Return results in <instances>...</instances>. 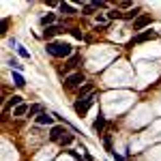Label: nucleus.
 I'll return each mask as SVG.
<instances>
[{
  "mask_svg": "<svg viewBox=\"0 0 161 161\" xmlns=\"http://www.w3.org/2000/svg\"><path fill=\"white\" fill-rule=\"evenodd\" d=\"M47 54H52L54 58H69L73 54V45L71 43H64V41H50L47 43Z\"/></svg>",
  "mask_w": 161,
  "mask_h": 161,
  "instance_id": "f257e3e1",
  "label": "nucleus"
},
{
  "mask_svg": "<svg viewBox=\"0 0 161 161\" xmlns=\"http://www.w3.org/2000/svg\"><path fill=\"white\" fill-rule=\"evenodd\" d=\"M95 99H97V90L92 92V95H88L86 99H80V101H75V105H73V110L77 116H84L92 105H95Z\"/></svg>",
  "mask_w": 161,
  "mask_h": 161,
  "instance_id": "f03ea898",
  "label": "nucleus"
},
{
  "mask_svg": "<svg viewBox=\"0 0 161 161\" xmlns=\"http://www.w3.org/2000/svg\"><path fill=\"white\" fill-rule=\"evenodd\" d=\"M84 82H86V77H84V73H82V71H75V73L67 75L62 84H64V88H67V90H73L75 86H82Z\"/></svg>",
  "mask_w": 161,
  "mask_h": 161,
  "instance_id": "7ed1b4c3",
  "label": "nucleus"
},
{
  "mask_svg": "<svg viewBox=\"0 0 161 161\" xmlns=\"http://www.w3.org/2000/svg\"><path fill=\"white\" fill-rule=\"evenodd\" d=\"M150 22H153V17H150L148 13H144V15H140L136 22H133V30H136L137 35H140V32H142L146 26H150Z\"/></svg>",
  "mask_w": 161,
  "mask_h": 161,
  "instance_id": "20e7f679",
  "label": "nucleus"
},
{
  "mask_svg": "<svg viewBox=\"0 0 161 161\" xmlns=\"http://www.w3.org/2000/svg\"><path fill=\"white\" fill-rule=\"evenodd\" d=\"M150 39H157V32H153V30H144V32H140V35L133 37L131 45H133V43H146V41H150Z\"/></svg>",
  "mask_w": 161,
  "mask_h": 161,
  "instance_id": "39448f33",
  "label": "nucleus"
},
{
  "mask_svg": "<svg viewBox=\"0 0 161 161\" xmlns=\"http://www.w3.org/2000/svg\"><path fill=\"white\" fill-rule=\"evenodd\" d=\"M64 136H67V129H64V127H52L50 140H54V142H60Z\"/></svg>",
  "mask_w": 161,
  "mask_h": 161,
  "instance_id": "423d86ee",
  "label": "nucleus"
},
{
  "mask_svg": "<svg viewBox=\"0 0 161 161\" xmlns=\"http://www.w3.org/2000/svg\"><path fill=\"white\" fill-rule=\"evenodd\" d=\"M22 101H24V99H22L19 95H13L11 99L4 103V112H7V110H11V108H19V105H22Z\"/></svg>",
  "mask_w": 161,
  "mask_h": 161,
  "instance_id": "0eeeda50",
  "label": "nucleus"
},
{
  "mask_svg": "<svg viewBox=\"0 0 161 161\" xmlns=\"http://www.w3.org/2000/svg\"><path fill=\"white\" fill-rule=\"evenodd\" d=\"M58 9H60L62 15H75V13H77V9H75L73 4H69V2H60Z\"/></svg>",
  "mask_w": 161,
  "mask_h": 161,
  "instance_id": "6e6552de",
  "label": "nucleus"
},
{
  "mask_svg": "<svg viewBox=\"0 0 161 161\" xmlns=\"http://www.w3.org/2000/svg\"><path fill=\"white\" fill-rule=\"evenodd\" d=\"M92 92H95L92 84H84V86L80 88V92H77V101H80V99H86L88 95H92Z\"/></svg>",
  "mask_w": 161,
  "mask_h": 161,
  "instance_id": "1a4fd4ad",
  "label": "nucleus"
},
{
  "mask_svg": "<svg viewBox=\"0 0 161 161\" xmlns=\"http://www.w3.org/2000/svg\"><path fill=\"white\" fill-rule=\"evenodd\" d=\"M62 30H64V28H62V26H50V28H45V30H43V37L45 39H52L54 37V35H58V32H62Z\"/></svg>",
  "mask_w": 161,
  "mask_h": 161,
  "instance_id": "9d476101",
  "label": "nucleus"
},
{
  "mask_svg": "<svg viewBox=\"0 0 161 161\" xmlns=\"http://www.w3.org/2000/svg\"><path fill=\"white\" fill-rule=\"evenodd\" d=\"M92 129H95V133H103V129H105V116H103V114L97 116V120H95V125H92Z\"/></svg>",
  "mask_w": 161,
  "mask_h": 161,
  "instance_id": "9b49d317",
  "label": "nucleus"
},
{
  "mask_svg": "<svg viewBox=\"0 0 161 161\" xmlns=\"http://www.w3.org/2000/svg\"><path fill=\"white\" fill-rule=\"evenodd\" d=\"M35 123H37V125H52V123H54V118H52L47 112H41L37 118H35Z\"/></svg>",
  "mask_w": 161,
  "mask_h": 161,
  "instance_id": "f8f14e48",
  "label": "nucleus"
},
{
  "mask_svg": "<svg viewBox=\"0 0 161 161\" xmlns=\"http://www.w3.org/2000/svg\"><path fill=\"white\" fill-rule=\"evenodd\" d=\"M140 13H142V11H140V7H136V9H129V11H125V13H123V17H125V19H133V22H136L137 17H140Z\"/></svg>",
  "mask_w": 161,
  "mask_h": 161,
  "instance_id": "ddd939ff",
  "label": "nucleus"
},
{
  "mask_svg": "<svg viewBox=\"0 0 161 161\" xmlns=\"http://www.w3.org/2000/svg\"><path fill=\"white\" fill-rule=\"evenodd\" d=\"M54 22H56V13H47V15H43V17H41V24L45 26V28L54 26Z\"/></svg>",
  "mask_w": 161,
  "mask_h": 161,
  "instance_id": "4468645a",
  "label": "nucleus"
},
{
  "mask_svg": "<svg viewBox=\"0 0 161 161\" xmlns=\"http://www.w3.org/2000/svg\"><path fill=\"white\" fill-rule=\"evenodd\" d=\"M28 110H30V108H28L26 103H22L19 108H15V110H13V116H28Z\"/></svg>",
  "mask_w": 161,
  "mask_h": 161,
  "instance_id": "2eb2a0df",
  "label": "nucleus"
},
{
  "mask_svg": "<svg viewBox=\"0 0 161 161\" xmlns=\"http://www.w3.org/2000/svg\"><path fill=\"white\" fill-rule=\"evenodd\" d=\"M13 84H15V86H24V84H26L24 75L19 73V71H13Z\"/></svg>",
  "mask_w": 161,
  "mask_h": 161,
  "instance_id": "dca6fc26",
  "label": "nucleus"
},
{
  "mask_svg": "<svg viewBox=\"0 0 161 161\" xmlns=\"http://www.w3.org/2000/svg\"><path fill=\"white\" fill-rule=\"evenodd\" d=\"M118 17H123V11H118V9H110L108 11V19H118Z\"/></svg>",
  "mask_w": 161,
  "mask_h": 161,
  "instance_id": "f3484780",
  "label": "nucleus"
},
{
  "mask_svg": "<svg viewBox=\"0 0 161 161\" xmlns=\"http://www.w3.org/2000/svg\"><path fill=\"white\" fill-rule=\"evenodd\" d=\"M41 112H43V108H41L39 103H35V105H30V110H28V116H35V114L39 116Z\"/></svg>",
  "mask_w": 161,
  "mask_h": 161,
  "instance_id": "a211bd4d",
  "label": "nucleus"
},
{
  "mask_svg": "<svg viewBox=\"0 0 161 161\" xmlns=\"http://www.w3.org/2000/svg\"><path fill=\"white\" fill-rule=\"evenodd\" d=\"M9 67H11V69H15V71H22V69H24V64H19V60H15V58H11V60H9Z\"/></svg>",
  "mask_w": 161,
  "mask_h": 161,
  "instance_id": "6ab92c4d",
  "label": "nucleus"
},
{
  "mask_svg": "<svg viewBox=\"0 0 161 161\" xmlns=\"http://www.w3.org/2000/svg\"><path fill=\"white\" fill-rule=\"evenodd\" d=\"M80 64V56H71V60L67 62V69H75Z\"/></svg>",
  "mask_w": 161,
  "mask_h": 161,
  "instance_id": "aec40b11",
  "label": "nucleus"
},
{
  "mask_svg": "<svg viewBox=\"0 0 161 161\" xmlns=\"http://www.w3.org/2000/svg\"><path fill=\"white\" fill-rule=\"evenodd\" d=\"M17 54H19V56H22V58H30V52L26 50L24 45H17Z\"/></svg>",
  "mask_w": 161,
  "mask_h": 161,
  "instance_id": "412c9836",
  "label": "nucleus"
},
{
  "mask_svg": "<svg viewBox=\"0 0 161 161\" xmlns=\"http://www.w3.org/2000/svg\"><path fill=\"white\" fill-rule=\"evenodd\" d=\"M60 144H62V146H69V144H73V136H71V133H67V136L60 140Z\"/></svg>",
  "mask_w": 161,
  "mask_h": 161,
  "instance_id": "4be33fe9",
  "label": "nucleus"
},
{
  "mask_svg": "<svg viewBox=\"0 0 161 161\" xmlns=\"http://www.w3.org/2000/svg\"><path fill=\"white\" fill-rule=\"evenodd\" d=\"M103 144H105V150H108V153H114V150H112V137H110V136H105Z\"/></svg>",
  "mask_w": 161,
  "mask_h": 161,
  "instance_id": "5701e85b",
  "label": "nucleus"
},
{
  "mask_svg": "<svg viewBox=\"0 0 161 161\" xmlns=\"http://www.w3.org/2000/svg\"><path fill=\"white\" fill-rule=\"evenodd\" d=\"M92 11H95V7H92V4H88V7H84V13H88V15H90Z\"/></svg>",
  "mask_w": 161,
  "mask_h": 161,
  "instance_id": "b1692460",
  "label": "nucleus"
},
{
  "mask_svg": "<svg viewBox=\"0 0 161 161\" xmlns=\"http://www.w3.org/2000/svg\"><path fill=\"white\" fill-rule=\"evenodd\" d=\"M97 22H99V24H105V22H108V17H103V15H97Z\"/></svg>",
  "mask_w": 161,
  "mask_h": 161,
  "instance_id": "393cba45",
  "label": "nucleus"
},
{
  "mask_svg": "<svg viewBox=\"0 0 161 161\" xmlns=\"http://www.w3.org/2000/svg\"><path fill=\"white\" fill-rule=\"evenodd\" d=\"M69 153H71V155H73L77 161H82V155H80V153H75V150H69Z\"/></svg>",
  "mask_w": 161,
  "mask_h": 161,
  "instance_id": "a878e982",
  "label": "nucleus"
},
{
  "mask_svg": "<svg viewBox=\"0 0 161 161\" xmlns=\"http://www.w3.org/2000/svg\"><path fill=\"white\" fill-rule=\"evenodd\" d=\"M112 155H114V161H125L123 155H116V153H112Z\"/></svg>",
  "mask_w": 161,
  "mask_h": 161,
  "instance_id": "bb28decb",
  "label": "nucleus"
}]
</instances>
